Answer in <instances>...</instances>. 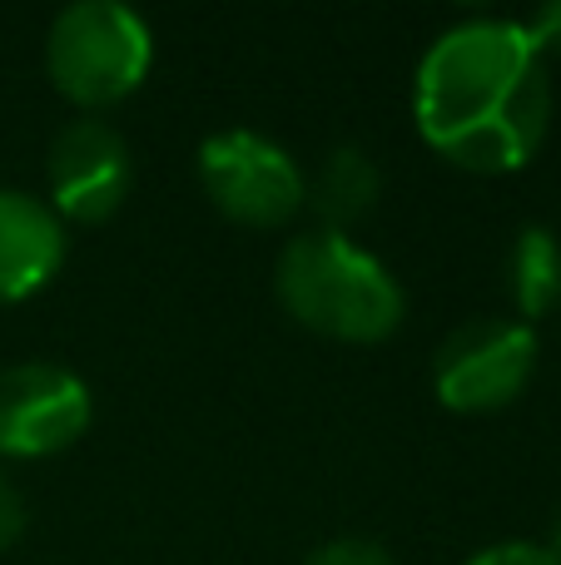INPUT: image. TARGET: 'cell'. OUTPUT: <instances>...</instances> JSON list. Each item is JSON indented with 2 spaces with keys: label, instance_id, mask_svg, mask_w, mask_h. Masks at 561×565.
<instances>
[{
  "label": "cell",
  "instance_id": "13",
  "mask_svg": "<svg viewBox=\"0 0 561 565\" xmlns=\"http://www.w3.org/2000/svg\"><path fill=\"white\" fill-rule=\"evenodd\" d=\"M522 30L542 60H561V0H547L542 10H532V15L522 20Z\"/></svg>",
  "mask_w": 561,
  "mask_h": 565
},
{
  "label": "cell",
  "instance_id": "7",
  "mask_svg": "<svg viewBox=\"0 0 561 565\" xmlns=\"http://www.w3.org/2000/svg\"><path fill=\"white\" fill-rule=\"evenodd\" d=\"M50 209L60 224H105L125 209L129 184H135V159L129 145L109 119L80 115L50 139Z\"/></svg>",
  "mask_w": 561,
  "mask_h": 565
},
{
  "label": "cell",
  "instance_id": "12",
  "mask_svg": "<svg viewBox=\"0 0 561 565\" xmlns=\"http://www.w3.org/2000/svg\"><path fill=\"white\" fill-rule=\"evenodd\" d=\"M463 565H561L547 541H497V546L473 551Z\"/></svg>",
  "mask_w": 561,
  "mask_h": 565
},
{
  "label": "cell",
  "instance_id": "3",
  "mask_svg": "<svg viewBox=\"0 0 561 565\" xmlns=\"http://www.w3.org/2000/svg\"><path fill=\"white\" fill-rule=\"evenodd\" d=\"M149 65H155V35L145 15L119 0H75L50 20L45 70L60 95L85 115L135 95Z\"/></svg>",
  "mask_w": 561,
  "mask_h": 565
},
{
  "label": "cell",
  "instance_id": "14",
  "mask_svg": "<svg viewBox=\"0 0 561 565\" xmlns=\"http://www.w3.org/2000/svg\"><path fill=\"white\" fill-rule=\"evenodd\" d=\"M25 491L15 487V477H10L6 467H0V551L15 546L20 531H25Z\"/></svg>",
  "mask_w": 561,
  "mask_h": 565
},
{
  "label": "cell",
  "instance_id": "8",
  "mask_svg": "<svg viewBox=\"0 0 561 565\" xmlns=\"http://www.w3.org/2000/svg\"><path fill=\"white\" fill-rule=\"evenodd\" d=\"M65 264V224L40 194L0 189V302L40 292Z\"/></svg>",
  "mask_w": 561,
  "mask_h": 565
},
{
  "label": "cell",
  "instance_id": "6",
  "mask_svg": "<svg viewBox=\"0 0 561 565\" xmlns=\"http://www.w3.org/2000/svg\"><path fill=\"white\" fill-rule=\"evenodd\" d=\"M95 402L80 372L60 362H15L0 367V467L40 461L85 437Z\"/></svg>",
  "mask_w": 561,
  "mask_h": 565
},
{
  "label": "cell",
  "instance_id": "15",
  "mask_svg": "<svg viewBox=\"0 0 561 565\" xmlns=\"http://www.w3.org/2000/svg\"><path fill=\"white\" fill-rule=\"evenodd\" d=\"M547 546L561 556V507H557V516H552V531H547Z\"/></svg>",
  "mask_w": 561,
  "mask_h": 565
},
{
  "label": "cell",
  "instance_id": "9",
  "mask_svg": "<svg viewBox=\"0 0 561 565\" xmlns=\"http://www.w3.org/2000/svg\"><path fill=\"white\" fill-rule=\"evenodd\" d=\"M378 194H383V174H378V159L358 145H338L334 154L318 164V174L308 179V204L318 214V228H348L358 218L373 214Z\"/></svg>",
  "mask_w": 561,
  "mask_h": 565
},
{
  "label": "cell",
  "instance_id": "10",
  "mask_svg": "<svg viewBox=\"0 0 561 565\" xmlns=\"http://www.w3.org/2000/svg\"><path fill=\"white\" fill-rule=\"evenodd\" d=\"M507 298L517 308V322L527 328L561 302V238L547 224L517 228L507 248Z\"/></svg>",
  "mask_w": 561,
  "mask_h": 565
},
{
  "label": "cell",
  "instance_id": "1",
  "mask_svg": "<svg viewBox=\"0 0 561 565\" xmlns=\"http://www.w3.org/2000/svg\"><path fill=\"white\" fill-rule=\"evenodd\" d=\"M413 119L433 154L467 174L527 169L552 125V79L522 20H463L417 60Z\"/></svg>",
  "mask_w": 561,
  "mask_h": 565
},
{
  "label": "cell",
  "instance_id": "2",
  "mask_svg": "<svg viewBox=\"0 0 561 565\" xmlns=\"http://www.w3.org/2000/svg\"><path fill=\"white\" fill-rule=\"evenodd\" d=\"M274 292L288 318L334 342H383L407 312L393 268L338 228L288 238L274 268Z\"/></svg>",
  "mask_w": 561,
  "mask_h": 565
},
{
  "label": "cell",
  "instance_id": "5",
  "mask_svg": "<svg viewBox=\"0 0 561 565\" xmlns=\"http://www.w3.org/2000/svg\"><path fill=\"white\" fill-rule=\"evenodd\" d=\"M537 332L517 318H473L433 352V397L447 412H497L527 392L537 372Z\"/></svg>",
  "mask_w": 561,
  "mask_h": 565
},
{
  "label": "cell",
  "instance_id": "11",
  "mask_svg": "<svg viewBox=\"0 0 561 565\" xmlns=\"http://www.w3.org/2000/svg\"><path fill=\"white\" fill-rule=\"evenodd\" d=\"M304 565H393V551L373 536H338L324 541L318 551H308Z\"/></svg>",
  "mask_w": 561,
  "mask_h": 565
},
{
  "label": "cell",
  "instance_id": "4",
  "mask_svg": "<svg viewBox=\"0 0 561 565\" xmlns=\"http://www.w3.org/2000/svg\"><path fill=\"white\" fill-rule=\"evenodd\" d=\"M199 184L224 218L278 228L308 204V174L278 139L258 129H219L199 145Z\"/></svg>",
  "mask_w": 561,
  "mask_h": 565
}]
</instances>
